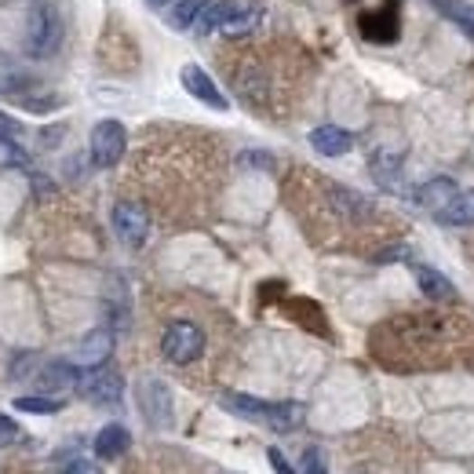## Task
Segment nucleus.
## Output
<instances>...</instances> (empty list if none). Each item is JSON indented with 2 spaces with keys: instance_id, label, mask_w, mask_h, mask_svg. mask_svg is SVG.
Instances as JSON below:
<instances>
[{
  "instance_id": "f257e3e1",
  "label": "nucleus",
  "mask_w": 474,
  "mask_h": 474,
  "mask_svg": "<svg viewBox=\"0 0 474 474\" xmlns=\"http://www.w3.org/2000/svg\"><path fill=\"white\" fill-rule=\"evenodd\" d=\"M223 409L241 416V420H252V423H263L270 431H296L303 423V405L300 402H259L252 395H223Z\"/></svg>"
},
{
  "instance_id": "7ed1b4c3",
  "label": "nucleus",
  "mask_w": 474,
  "mask_h": 474,
  "mask_svg": "<svg viewBox=\"0 0 474 474\" xmlns=\"http://www.w3.org/2000/svg\"><path fill=\"white\" fill-rule=\"evenodd\" d=\"M62 37H66V26H62V15L55 8L41 5V8L30 12V23H26V55L51 59L62 48Z\"/></svg>"
},
{
  "instance_id": "9d476101",
  "label": "nucleus",
  "mask_w": 474,
  "mask_h": 474,
  "mask_svg": "<svg viewBox=\"0 0 474 474\" xmlns=\"http://www.w3.org/2000/svg\"><path fill=\"white\" fill-rule=\"evenodd\" d=\"M311 146H314L321 157H343V153H350L354 135H350L347 128H339V125H321V128L311 132Z\"/></svg>"
},
{
  "instance_id": "5701e85b",
  "label": "nucleus",
  "mask_w": 474,
  "mask_h": 474,
  "mask_svg": "<svg viewBox=\"0 0 474 474\" xmlns=\"http://www.w3.org/2000/svg\"><path fill=\"white\" fill-rule=\"evenodd\" d=\"M19 438H23L19 423H15L12 416H5V413H0V445H15Z\"/></svg>"
},
{
  "instance_id": "dca6fc26",
  "label": "nucleus",
  "mask_w": 474,
  "mask_h": 474,
  "mask_svg": "<svg viewBox=\"0 0 474 474\" xmlns=\"http://www.w3.org/2000/svg\"><path fill=\"white\" fill-rule=\"evenodd\" d=\"M263 23V8L259 5H237L234 8V15L223 23V37H230V41H237V37H248L256 26Z\"/></svg>"
},
{
  "instance_id": "1a4fd4ad",
  "label": "nucleus",
  "mask_w": 474,
  "mask_h": 474,
  "mask_svg": "<svg viewBox=\"0 0 474 474\" xmlns=\"http://www.w3.org/2000/svg\"><path fill=\"white\" fill-rule=\"evenodd\" d=\"M110 350H114V336H110L107 329H99V332L84 336V343H80L77 354H73V365H77V368H99V365L110 358Z\"/></svg>"
},
{
  "instance_id": "f8f14e48",
  "label": "nucleus",
  "mask_w": 474,
  "mask_h": 474,
  "mask_svg": "<svg viewBox=\"0 0 474 474\" xmlns=\"http://www.w3.org/2000/svg\"><path fill=\"white\" fill-rule=\"evenodd\" d=\"M128 445H132V434L121 423H107L99 434H95V456L99 460H117L128 452Z\"/></svg>"
},
{
  "instance_id": "ddd939ff",
  "label": "nucleus",
  "mask_w": 474,
  "mask_h": 474,
  "mask_svg": "<svg viewBox=\"0 0 474 474\" xmlns=\"http://www.w3.org/2000/svg\"><path fill=\"white\" fill-rule=\"evenodd\" d=\"M416 284H420V293H423L427 300H438V303L456 300L452 281H449L441 270H434V266H416Z\"/></svg>"
},
{
  "instance_id": "bb28decb",
  "label": "nucleus",
  "mask_w": 474,
  "mask_h": 474,
  "mask_svg": "<svg viewBox=\"0 0 474 474\" xmlns=\"http://www.w3.org/2000/svg\"><path fill=\"white\" fill-rule=\"evenodd\" d=\"M150 5H153V8H164V5H168V0H150Z\"/></svg>"
},
{
  "instance_id": "f3484780",
  "label": "nucleus",
  "mask_w": 474,
  "mask_h": 474,
  "mask_svg": "<svg viewBox=\"0 0 474 474\" xmlns=\"http://www.w3.org/2000/svg\"><path fill=\"white\" fill-rule=\"evenodd\" d=\"M234 8H237V0H209L205 5V12L198 15V23H194V30L201 33V37H209V33H216V30H223V23L234 15Z\"/></svg>"
},
{
  "instance_id": "39448f33",
  "label": "nucleus",
  "mask_w": 474,
  "mask_h": 474,
  "mask_svg": "<svg viewBox=\"0 0 474 474\" xmlns=\"http://www.w3.org/2000/svg\"><path fill=\"white\" fill-rule=\"evenodd\" d=\"M77 391L95 402V405H117L121 395H125V384H121V376L114 368H84V376L77 379Z\"/></svg>"
},
{
  "instance_id": "412c9836",
  "label": "nucleus",
  "mask_w": 474,
  "mask_h": 474,
  "mask_svg": "<svg viewBox=\"0 0 474 474\" xmlns=\"http://www.w3.org/2000/svg\"><path fill=\"white\" fill-rule=\"evenodd\" d=\"M15 409L19 413H41V416H55L62 409L59 398H37V395H26V398H15Z\"/></svg>"
},
{
  "instance_id": "a878e982",
  "label": "nucleus",
  "mask_w": 474,
  "mask_h": 474,
  "mask_svg": "<svg viewBox=\"0 0 474 474\" xmlns=\"http://www.w3.org/2000/svg\"><path fill=\"white\" fill-rule=\"evenodd\" d=\"M62 474H99V463H91V460H70L66 467H62Z\"/></svg>"
},
{
  "instance_id": "9b49d317",
  "label": "nucleus",
  "mask_w": 474,
  "mask_h": 474,
  "mask_svg": "<svg viewBox=\"0 0 474 474\" xmlns=\"http://www.w3.org/2000/svg\"><path fill=\"white\" fill-rule=\"evenodd\" d=\"M456 190H460V186H456L452 179H445V175H441V179H431V182H423V186L416 190V205L438 216V212L456 198Z\"/></svg>"
},
{
  "instance_id": "20e7f679",
  "label": "nucleus",
  "mask_w": 474,
  "mask_h": 474,
  "mask_svg": "<svg viewBox=\"0 0 474 474\" xmlns=\"http://www.w3.org/2000/svg\"><path fill=\"white\" fill-rule=\"evenodd\" d=\"M128 150V132L121 121H99L91 128V164L95 168H114Z\"/></svg>"
},
{
  "instance_id": "a211bd4d",
  "label": "nucleus",
  "mask_w": 474,
  "mask_h": 474,
  "mask_svg": "<svg viewBox=\"0 0 474 474\" xmlns=\"http://www.w3.org/2000/svg\"><path fill=\"white\" fill-rule=\"evenodd\" d=\"M205 5H209V0H172L164 23H168L172 30H194V23H198V15L205 12Z\"/></svg>"
},
{
  "instance_id": "423d86ee",
  "label": "nucleus",
  "mask_w": 474,
  "mask_h": 474,
  "mask_svg": "<svg viewBox=\"0 0 474 474\" xmlns=\"http://www.w3.org/2000/svg\"><path fill=\"white\" fill-rule=\"evenodd\" d=\"M114 230L128 248H139L150 237V212L139 201H117L114 205Z\"/></svg>"
},
{
  "instance_id": "4468645a",
  "label": "nucleus",
  "mask_w": 474,
  "mask_h": 474,
  "mask_svg": "<svg viewBox=\"0 0 474 474\" xmlns=\"http://www.w3.org/2000/svg\"><path fill=\"white\" fill-rule=\"evenodd\" d=\"M361 33H365L372 44H391V41L398 37V19L391 15V8H387V12H365Z\"/></svg>"
},
{
  "instance_id": "0eeeda50",
  "label": "nucleus",
  "mask_w": 474,
  "mask_h": 474,
  "mask_svg": "<svg viewBox=\"0 0 474 474\" xmlns=\"http://www.w3.org/2000/svg\"><path fill=\"white\" fill-rule=\"evenodd\" d=\"M179 80H182V88L194 95L198 103H205V107H212V110H230V103H227V95L219 91V84H216L198 62H186L182 73H179Z\"/></svg>"
},
{
  "instance_id": "f03ea898",
  "label": "nucleus",
  "mask_w": 474,
  "mask_h": 474,
  "mask_svg": "<svg viewBox=\"0 0 474 474\" xmlns=\"http://www.w3.org/2000/svg\"><path fill=\"white\" fill-rule=\"evenodd\" d=\"M161 354H164V361H172L179 368L194 365L205 354V329L194 325V321H186V318L172 321L164 329V336H161Z\"/></svg>"
},
{
  "instance_id": "4be33fe9",
  "label": "nucleus",
  "mask_w": 474,
  "mask_h": 474,
  "mask_svg": "<svg viewBox=\"0 0 474 474\" xmlns=\"http://www.w3.org/2000/svg\"><path fill=\"white\" fill-rule=\"evenodd\" d=\"M445 8V15L456 23V26H463V33L474 41V8L470 5H441Z\"/></svg>"
},
{
  "instance_id": "aec40b11",
  "label": "nucleus",
  "mask_w": 474,
  "mask_h": 474,
  "mask_svg": "<svg viewBox=\"0 0 474 474\" xmlns=\"http://www.w3.org/2000/svg\"><path fill=\"white\" fill-rule=\"evenodd\" d=\"M398 172H402V161H398L395 153H379V157L372 161V175L384 182V186H395V182H398Z\"/></svg>"
},
{
  "instance_id": "393cba45",
  "label": "nucleus",
  "mask_w": 474,
  "mask_h": 474,
  "mask_svg": "<svg viewBox=\"0 0 474 474\" xmlns=\"http://www.w3.org/2000/svg\"><path fill=\"white\" fill-rule=\"evenodd\" d=\"M266 460H270V467H274L277 474H300L289 460H284V452H281V449H266Z\"/></svg>"
},
{
  "instance_id": "b1692460",
  "label": "nucleus",
  "mask_w": 474,
  "mask_h": 474,
  "mask_svg": "<svg viewBox=\"0 0 474 474\" xmlns=\"http://www.w3.org/2000/svg\"><path fill=\"white\" fill-rule=\"evenodd\" d=\"M303 474H329L321 449H307V452H303Z\"/></svg>"
},
{
  "instance_id": "6ab92c4d",
  "label": "nucleus",
  "mask_w": 474,
  "mask_h": 474,
  "mask_svg": "<svg viewBox=\"0 0 474 474\" xmlns=\"http://www.w3.org/2000/svg\"><path fill=\"white\" fill-rule=\"evenodd\" d=\"M37 379H41V387L44 391H62V387H77V365H66V361H51V365H44L41 372H37Z\"/></svg>"
},
{
  "instance_id": "2eb2a0df",
  "label": "nucleus",
  "mask_w": 474,
  "mask_h": 474,
  "mask_svg": "<svg viewBox=\"0 0 474 474\" xmlns=\"http://www.w3.org/2000/svg\"><path fill=\"white\" fill-rule=\"evenodd\" d=\"M438 219L445 227H470L474 223V186L470 190H456V198L438 212Z\"/></svg>"
},
{
  "instance_id": "6e6552de",
  "label": "nucleus",
  "mask_w": 474,
  "mask_h": 474,
  "mask_svg": "<svg viewBox=\"0 0 474 474\" xmlns=\"http://www.w3.org/2000/svg\"><path fill=\"white\" fill-rule=\"evenodd\" d=\"M139 409H143V416L153 427H168L172 423V395H168V387L161 384V379L146 376L139 384Z\"/></svg>"
}]
</instances>
